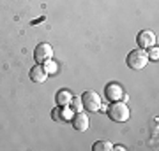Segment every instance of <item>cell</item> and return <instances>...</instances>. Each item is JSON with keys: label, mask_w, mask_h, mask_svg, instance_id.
<instances>
[{"label": "cell", "mask_w": 159, "mask_h": 151, "mask_svg": "<svg viewBox=\"0 0 159 151\" xmlns=\"http://www.w3.org/2000/svg\"><path fill=\"white\" fill-rule=\"evenodd\" d=\"M108 116L111 121H117V123H124V121H127L131 116V111L129 107H127V104L125 102H111V106L108 107Z\"/></svg>", "instance_id": "1"}, {"label": "cell", "mask_w": 159, "mask_h": 151, "mask_svg": "<svg viewBox=\"0 0 159 151\" xmlns=\"http://www.w3.org/2000/svg\"><path fill=\"white\" fill-rule=\"evenodd\" d=\"M125 63H127V67L133 69V70H142V69L148 63L147 51L142 49V48L129 51V55H127V58H125Z\"/></svg>", "instance_id": "2"}, {"label": "cell", "mask_w": 159, "mask_h": 151, "mask_svg": "<svg viewBox=\"0 0 159 151\" xmlns=\"http://www.w3.org/2000/svg\"><path fill=\"white\" fill-rule=\"evenodd\" d=\"M81 102H83V109L89 112H99V109L102 107L99 93L92 91V90H87L85 93L81 95Z\"/></svg>", "instance_id": "3"}, {"label": "cell", "mask_w": 159, "mask_h": 151, "mask_svg": "<svg viewBox=\"0 0 159 151\" xmlns=\"http://www.w3.org/2000/svg\"><path fill=\"white\" fill-rule=\"evenodd\" d=\"M104 97L110 102H117V100H127V97L124 93V88L119 83H108L104 86Z\"/></svg>", "instance_id": "4"}, {"label": "cell", "mask_w": 159, "mask_h": 151, "mask_svg": "<svg viewBox=\"0 0 159 151\" xmlns=\"http://www.w3.org/2000/svg\"><path fill=\"white\" fill-rule=\"evenodd\" d=\"M51 56H53V48H51L48 42H41V44L35 46L34 49V60L37 63H43L48 62V60H51Z\"/></svg>", "instance_id": "5"}, {"label": "cell", "mask_w": 159, "mask_h": 151, "mask_svg": "<svg viewBox=\"0 0 159 151\" xmlns=\"http://www.w3.org/2000/svg\"><path fill=\"white\" fill-rule=\"evenodd\" d=\"M136 42H138V48L147 49V48H152V46L157 44V37H156L152 30H142L136 37Z\"/></svg>", "instance_id": "6"}, {"label": "cell", "mask_w": 159, "mask_h": 151, "mask_svg": "<svg viewBox=\"0 0 159 151\" xmlns=\"http://www.w3.org/2000/svg\"><path fill=\"white\" fill-rule=\"evenodd\" d=\"M71 125H73L74 130H78V132H85V130L89 128V116H87L83 111H78L73 116V120H71Z\"/></svg>", "instance_id": "7"}, {"label": "cell", "mask_w": 159, "mask_h": 151, "mask_svg": "<svg viewBox=\"0 0 159 151\" xmlns=\"http://www.w3.org/2000/svg\"><path fill=\"white\" fill-rule=\"evenodd\" d=\"M48 79V72L44 70V67L41 65V63H37V65H34V67L30 69V81L35 84H43Z\"/></svg>", "instance_id": "8"}, {"label": "cell", "mask_w": 159, "mask_h": 151, "mask_svg": "<svg viewBox=\"0 0 159 151\" xmlns=\"http://www.w3.org/2000/svg\"><path fill=\"white\" fill-rule=\"evenodd\" d=\"M71 99H73V95H71V91L69 90H60V91H57V97H55V100H57L58 106H69V102H71Z\"/></svg>", "instance_id": "9"}, {"label": "cell", "mask_w": 159, "mask_h": 151, "mask_svg": "<svg viewBox=\"0 0 159 151\" xmlns=\"http://www.w3.org/2000/svg\"><path fill=\"white\" fill-rule=\"evenodd\" d=\"M73 116V109H55L53 111V120H58V121H66Z\"/></svg>", "instance_id": "10"}, {"label": "cell", "mask_w": 159, "mask_h": 151, "mask_svg": "<svg viewBox=\"0 0 159 151\" xmlns=\"http://www.w3.org/2000/svg\"><path fill=\"white\" fill-rule=\"evenodd\" d=\"M92 149L94 151H111L113 149V144L110 141H97V142H94Z\"/></svg>", "instance_id": "11"}, {"label": "cell", "mask_w": 159, "mask_h": 151, "mask_svg": "<svg viewBox=\"0 0 159 151\" xmlns=\"http://www.w3.org/2000/svg\"><path fill=\"white\" fill-rule=\"evenodd\" d=\"M69 106L73 109V112H78V111H83V102H81V97H73Z\"/></svg>", "instance_id": "12"}, {"label": "cell", "mask_w": 159, "mask_h": 151, "mask_svg": "<svg viewBox=\"0 0 159 151\" xmlns=\"http://www.w3.org/2000/svg\"><path fill=\"white\" fill-rule=\"evenodd\" d=\"M43 67H44V70L48 74H55L58 70V67H57V63L55 62H51V60H48V62H44L43 63Z\"/></svg>", "instance_id": "13"}, {"label": "cell", "mask_w": 159, "mask_h": 151, "mask_svg": "<svg viewBox=\"0 0 159 151\" xmlns=\"http://www.w3.org/2000/svg\"><path fill=\"white\" fill-rule=\"evenodd\" d=\"M148 60H154V62H157V58H159V48H157V44L156 46H152V48H148Z\"/></svg>", "instance_id": "14"}, {"label": "cell", "mask_w": 159, "mask_h": 151, "mask_svg": "<svg viewBox=\"0 0 159 151\" xmlns=\"http://www.w3.org/2000/svg\"><path fill=\"white\" fill-rule=\"evenodd\" d=\"M113 149H117V151H124L125 148H124V146H113Z\"/></svg>", "instance_id": "15"}]
</instances>
